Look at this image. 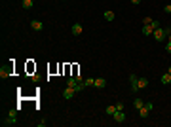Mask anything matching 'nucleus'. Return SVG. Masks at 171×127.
Returning <instances> with one entry per match:
<instances>
[{
  "mask_svg": "<svg viewBox=\"0 0 171 127\" xmlns=\"http://www.w3.org/2000/svg\"><path fill=\"white\" fill-rule=\"evenodd\" d=\"M70 32L74 34V36H80L82 32H84V29H82V25H80V23H74V25L70 27Z\"/></svg>",
  "mask_w": 171,
  "mask_h": 127,
  "instance_id": "obj_5",
  "label": "nucleus"
},
{
  "mask_svg": "<svg viewBox=\"0 0 171 127\" xmlns=\"http://www.w3.org/2000/svg\"><path fill=\"white\" fill-rule=\"evenodd\" d=\"M21 6H23V10H31L32 6H34V0H23Z\"/></svg>",
  "mask_w": 171,
  "mask_h": 127,
  "instance_id": "obj_14",
  "label": "nucleus"
},
{
  "mask_svg": "<svg viewBox=\"0 0 171 127\" xmlns=\"http://www.w3.org/2000/svg\"><path fill=\"white\" fill-rule=\"evenodd\" d=\"M129 82H131V91H137V74H131Z\"/></svg>",
  "mask_w": 171,
  "mask_h": 127,
  "instance_id": "obj_12",
  "label": "nucleus"
},
{
  "mask_svg": "<svg viewBox=\"0 0 171 127\" xmlns=\"http://www.w3.org/2000/svg\"><path fill=\"white\" fill-rule=\"evenodd\" d=\"M103 17H105V21H114V17H116V15H114V12L107 10V12L103 14Z\"/></svg>",
  "mask_w": 171,
  "mask_h": 127,
  "instance_id": "obj_10",
  "label": "nucleus"
},
{
  "mask_svg": "<svg viewBox=\"0 0 171 127\" xmlns=\"http://www.w3.org/2000/svg\"><path fill=\"white\" fill-rule=\"evenodd\" d=\"M141 31H143V34H144V36H152L154 29L150 27V25H143V29H141Z\"/></svg>",
  "mask_w": 171,
  "mask_h": 127,
  "instance_id": "obj_9",
  "label": "nucleus"
},
{
  "mask_svg": "<svg viewBox=\"0 0 171 127\" xmlns=\"http://www.w3.org/2000/svg\"><path fill=\"white\" fill-rule=\"evenodd\" d=\"M126 106H124V103H116V110H124Z\"/></svg>",
  "mask_w": 171,
  "mask_h": 127,
  "instance_id": "obj_21",
  "label": "nucleus"
},
{
  "mask_svg": "<svg viewBox=\"0 0 171 127\" xmlns=\"http://www.w3.org/2000/svg\"><path fill=\"white\" fill-rule=\"evenodd\" d=\"M93 86L99 87V89H103V87H107V80H105V78H95V80H93Z\"/></svg>",
  "mask_w": 171,
  "mask_h": 127,
  "instance_id": "obj_7",
  "label": "nucleus"
},
{
  "mask_svg": "<svg viewBox=\"0 0 171 127\" xmlns=\"http://www.w3.org/2000/svg\"><path fill=\"white\" fill-rule=\"evenodd\" d=\"M137 112H139V116H141V118H148V114H150V110L148 108H146V106H143V108H139V110H137Z\"/></svg>",
  "mask_w": 171,
  "mask_h": 127,
  "instance_id": "obj_11",
  "label": "nucleus"
},
{
  "mask_svg": "<svg viewBox=\"0 0 171 127\" xmlns=\"http://www.w3.org/2000/svg\"><path fill=\"white\" fill-rule=\"evenodd\" d=\"M133 105H135V108L139 110V108H143V106H144V101H141V99H135V101H133Z\"/></svg>",
  "mask_w": 171,
  "mask_h": 127,
  "instance_id": "obj_16",
  "label": "nucleus"
},
{
  "mask_svg": "<svg viewBox=\"0 0 171 127\" xmlns=\"http://www.w3.org/2000/svg\"><path fill=\"white\" fill-rule=\"evenodd\" d=\"M14 123H15V110H12V112H10V118L4 120V125H14Z\"/></svg>",
  "mask_w": 171,
  "mask_h": 127,
  "instance_id": "obj_8",
  "label": "nucleus"
},
{
  "mask_svg": "<svg viewBox=\"0 0 171 127\" xmlns=\"http://www.w3.org/2000/svg\"><path fill=\"white\" fill-rule=\"evenodd\" d=\"M152 36H154V40H156V42H163V40H166V31L160 27V29H156V31L152 32Z\"/></svg>",
  "mask_w": 171,
  "mask_h": 127,
  "instance_id": "obj_1",
  "label": "nucleus"
},
{
  "mask_svg": "<svg viewBox=\"0 0 171 127\" xmlns=\"http://www.w3.org/2000/svg\"><path fill=\"white\" fill-rule=\"evenodd\" d=\"M163 12H166V14H171V4H167L166 8H163Z\"/></svg>",
  "mask_w": 171,
  "mask_h": 127,
  "instance_id": "obj_24",
  "label": "nucleus"
},
{
  "mask_svg": "<svg viewBox=\"0 0 171 127\" xmlns=\"http://www.w3.org/2000/svg\"><path fill=\"white\" fill-rule=\"evenodd\" d=\"M166 51H167V53H171V40H167V44H166Z\"/></svg>",
  "mask_w": 171,
  "mask_h": 127,
  "instance_id": "obj_20",
  "label": "nucleus"
},
{
  "mask_svg": "<svg viewBox=\"0 0 171 127\" xmlns=\"http://www.w3.org/2000/svg\"><path fill=\"white\" fill-rule=\"evenodd\" d=\"M112 118H114V122H116V123H122V122H126V112H124V110H116Z\"/></svg>",
  "mask_w": 171,
  "mask_h": 127,
  "instance_id": "obj_4",
  "label": "nucleus"
},
{
  "mask_svg": "<svg viewBox=\"0 0 171 127\" xmlns=\"http://www.w3.org/2000/svg\"><path fill=\"white\" fill-rule=\"evenodd\" d=\"M105 112H107L108 116H114V112H116V105H114V106H107V108H105Z\"/></svg>",
  "mask_w": 171,
  "mask_h": 127,
  "instance_id": "obj_15",
  "label": "nucleus"
},
{
  "mask_svg": "<svg viewBox=\"0 0 171 127\" xmlns=\"http://www.w3.org/2000/svg\"><path fill=\"white\" fill-rule=\"evenodd\" d=\"M167 72H169V74H171V67H169V68H167Z\"/></svg>",
  "mask_w": 171,
  "mask_h": 127,
  "instance_id": "obj_26",
  "label": "nucleus"
},
{
  "mask_svg": "<svg viewBox=\"0 0 171 127\" xmlns=\"http://www.w3.org/2000/svg\"><path fill=\"white\" fill-rule=\"evenodd\" d=\"M144 87H148V78H144V76L137 78V91L144 89Z\"/></svg>",
  "mask_w": 171,
  "mask_h": 127,
  "instance_id": "obj_3",
  "label": "nucleus"
},
{
  "mask_svg": "<svg viewBox=\"0 0 171 127\" xmlns=\"http://www.w3.org/2000/svg\"><path fill=\"white\" fill-rule=\"evenodd\" d=\"M74 95H76V89H74V87H70V86H67V87H65V91H63L65 101H70Z\"/></svg>",
  "mask_w": 171,
  "mask_h": 127,
  "instance_id": "obj_2",
  "label": "nucleus"
},
{
  "mask_svg": "<svg viewBox=\"0 0 171 127\" xmlns=\"http://www.w3.org/2000/svg\"><path fill=\"white\" fill-rule=\"evenodd\" d=\"M31 29L32 31H42V29H44V23L38 21V19H32L31 21Z\"/></svg>",
  "mask_w": 171,
  "mask_h": 127,
  "instance_id": "obj_6",
  "label": "nucleus"
},
{
  "mask_svg": "<svg viewBox=\"0 0 171 127\" xmlns=\"http://www.w3.org/2000/svg\"><path fill=\"white\" fill-rule=\"evenodd\" d=\"M150 21H152L150 17H144V19H143V25H150Z\"/></svg>",
  "mask_w": 171,
  "mask_h": 127,
  "instance_id": "obj_23",
  "label": "nucleus"
},
{
  "mask_svg": "<svg viewBox=\"0 0 171 127\" xmlns=\"http://www.w3.org/2000/svg\"><path fill=\"white\" fill-rule=\"evenodd\" d=\"M8 74H10V70H8V68H4V67L0 68V76H2V78H6Z\"/></svg>",
  "mask_w": 171,
  "mask_h": 127,
  "instance_id": "obj_18",
  "label": "nucleus"
},
{
  "mask_svg": "<svg viewBox=\"0 0 171 127\" xmlns=\"http://www.w3.org/2000/svg\"><path fill=\"white\" fill-rule=\"evenodd\" d=\"M150 27H152L154 31H156V29H160V21H156V19H152V21H150Z\"/></svg>",
  "mask_w": 171,
  "mask_h": 127,
  "instance_id": "obj_17",
  "label": "nucleus"
},
{
  "mask_svg": "<svg viewBox=\"0 0 171 127\" xmlns=\"http://www.w3.org/2000/svg\"><path fill=\"white\" fill-rule=\"evenodd\" d=\"M131 4H135V6H137V4H141V0H131Z\"/></svg>",
  "mask_w": 171,
  "mask_h": 127,
  "instance_id": "obj_25",
  "label": "nucleus"
},
{
  "mask_svg": "<svg viewBox=\"0 0 171 127\" xmlns=\"http://www.w3.org/2000/svg\"><path fill=\"white\" fill-rule=\"evenodd\" d=\"M84 84H86V87H88V86H93V78H86Z\"/></svg>",
  "mask_w": 171,
  "mask_h": 127,
  "instance_id": "obj_19",
  "label": "nucleus"
},
{
  "mask_svg": "<svg viewBox=\"0 0 171 127\" xmlns=\"http://www.w3.org/2000/svg\"><path fill=\"white\" fill-rule=\"evenodd\" d=\"M162 84H163V86H169V84H171V74L169 72L162 74Z\"/></svg>",
  "mask_w": 171,
  "mask_h": 127,
  "instance_id": "obj_13",
  "label": "nucleus"
},
{
  "mask_svg": "<svg viewBox=\"0 0 171 127\" xmlns=\"http://www.w3.org/2000/svg\"><path fill=\"white\" fill-rule=\"evenodd\" d=\"M144 106H146V108H148L150 112H152V108H154V105H152V103H144Z\"/></svg>",
  "mask_w": 171,
  "mask_h": 127,
  "instance_id": "obj_22",
  "label": "nucleus"
}]
</instances>
